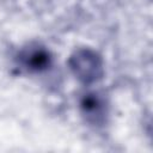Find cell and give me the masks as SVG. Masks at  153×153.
Instances as JSON below:
<instances>
[{"instance_id": "2", "label": "cell", "mask_w": 153, "mask_h": 153, "mask_svg": "<svg viewBox=\"0 0 153 153\" xmlns=\"http://www.w3.org/2000/svg\"><path fill=\"white\" fill-rule=\"evenodd\" d=\"M24 65L30 69H41L48 63V55L42 50H27L23 55Z\"/></svg>"}, {"instance_id": "1", "label": "cell", "mask_w": 153, "mask_h": 153, "mask_svg": "<svg viewBox=\"0 0 153 153\" xmlns=\"http://www.w3.org/2000/svg\"><path fill=\"white\" fill-rule=\"evenodd\" d=\"M75 75L84 82L97 80L102 74V62L96 53L91 50H79L71 62Z\"/></svg>"}]
</instances>
